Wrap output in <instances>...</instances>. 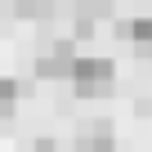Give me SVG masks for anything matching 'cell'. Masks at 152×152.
I'll use <instances>...</instances> for the list:
<instances>
[{
    "mask_svg": "<svg viewBox=\"0 0 152 152\" xmlns=\"http://www.w3.org/2000/svg\"><path fill=\"white\" fill-rule=\"evenodd\" d=\"M112 85H116V63L103 58V54H81V63H76V72H72V90L81 99H99Z\"/></svg>",
    "mask_w": 152,
    "mask_h": 152,
    "instance_id": "6da1fadb",
    "label": "cell"
},
{
    "mask_svg": "<svg viewBox=\"0 0 152 152\" xmlns=\"http://www.w3.org/2000/svg\"><path fill=\"white\" fill-rule=\"evenodd\" d=\"M76 63H81L76 45H72V40H54L49 49L36 54V76H40V81H72Z\"/></svg>",
    "mask_w": 152,
    "mask_h": 152,
    "instance_id": "7a4b0ae2",
    "label": "cell"
},
{
    "mask_svg": "<svg viewBox=\"0 0 152 152\" xmlns=\"http://www.w3.org/2000/svg\"><path fill=\"white\" fill-rule=\"evenodd\" d=\"M76 152H116L112 121H103V116L81 121V125H76Z\"/></svg>",
    "mask_w": 152,
    "mask_h": 152,
    "instance_id": "3957f363",
    "label": "cell"
},
{
    "mask_svg": "<svg viewBox=\"0 0 152 152\" xmlns=\"http://www.w3.org/2000/svg\"><path fill=\"white\" fill-rule=\"evenodd\" d=\"M116 36L134 40V45H152V18H116Z\"/></svg>",
    "mask_w": 152,
    "mask_h": 152,
    "instance_id": "277c9868",
    "label": "cell"
},
{
    "mask_svg": "<svg viewBox=\"0 0 152 152\" xmlns=\"http://www.w3.org/2000/svg\"><path fill=\"white\" fill-rule=\"evenodd\" d=\"M14 103H18V81L14 76H0V116H9Z\"/></svg>",
    "mask_w": 152,
    "mask_h": 152,
    "instance_id": "5b68a950",
    "label": "cell"
},
{
    "mask_svg": "<svg viewBox=\"0 0 152 152\" xmlns=\"http://www.w3.org/2000/svg\"><path fill=\"white\" fill-rule=\"evenodd\" d=\"M148 58H152V45H148Z\"/></svg>",
    "mask_w": 152,
    "mask_h": 152,
    "instance_id": "8992f818",
    "label": "cell"
},
{
    "mask_svg": "<svg viewBox=\"0 0 152 152\" xmlns=\"http://www.w3.org/2000/svg\"><path fill=\"white\" fill-rule=\"evenodd\" d=\"M31 152H36V148H31Z\"/></svg>",
    "mask_w": 152,
    "mask_h": 152,
    "instance_id": "52a82bcc",
    "label": "cell"
}]
</instances>
